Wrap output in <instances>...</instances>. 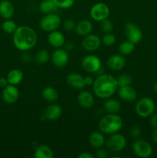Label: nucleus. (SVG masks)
Returning <instances> with one entry per match:
<instances>
[{"label": "nucleus", "mask_w": 157, "mask_h": 158, "mask_svg": "<svg viewBox=\"0 0 157 158\" xmlns=\"http://www.w3.org/2000/svg\"><path fill=\"white\" fill-rule=\"evenodd\" d=\"M132 152L136 157L140 158H148L151 157L153 149L150 143L143 139H137L132 145Z\"/></svg>", "instance_id": "7"}, {"label": "nucleus", "mask_w": 157, "mask_h": 158, "mask_svg": "<svg viewBox=\"0 0 157 158\" xmlns=\"http://www.w3.org/2000/svg\"><path fill=\"white\" fill-rule=\"evenodd\" d=\"M66 83L70 87L75 89H83L86 87L85 77L77 73H71L66 77Z\"/></svg>", "instance_id": "15"}, {"label": "nucleus", "mask_w": 157, "mask_h": 158, "mask_svg": "<svg viewBox=\"0 0 157 158\" xmlns=\"http://www.w3.org/2000/svg\"><path fill=\"white\" fill-rule=\"evenodd\" d=\"M19 97V90L15 85L8 84L3 88L2 93V98L6 104H13L18 100Z\"/></svg>", "instance_id": "12"}, {"label": "nucleus", "mask_w": 157, "mask_h": 158, "mask_svg": "<svg viewBox=\"0 0 157 158\" xmlns=\"http://www.w3.org/2000/svg\"><path fill=\"white\" fill-rule=\"evenodd\" d=\"M47 40L50 46L55 48V49L62 47L65 43H66L65 35H63L62 32L58 31V29L49 32V35H48Z\"/></svg>", "instance_id": "18"}, {"label": "nucleus", "mask_w": 157, "mask_h": 158, "mask_svg": "<svg viewBox=\"0 0 157 158\" xmlns=\"http://www.w3.org/2000/svg\"><path fill=\"white\" fill-rule=\"evenodd\" d=\"M129 135L132 138L138 139L141 135V129L138 126H132L129 129Z\"/></svg>", "instance_id": "35"}, {"label": "nucleus", "mask_w": 157, "mask_h": 158, "mask_svg": "<svg viewBox=\"0 0 157 158\" xmlns=\"http://www.w3.org/2000/svg\"><path fill=\"white\" fill-rule=\"evenodd\" d=\"M155 109H157V105H156V106H155Z\"/></svg>", "instance_id": "46"}, {"label": "nucleus", "mask_w": 157, "mask_h": 158, "mask_svg": "<svg viewBox=\"0 0 157 158\" xmlns=\"http://www.w3.org/2000/svg\"><path fill=\"white\" fill-rule=\"evenodd\" d=\"M107 149L114 153H119L126 148L127 141L123 134L115 133L109 135L106 140Z\"/></svg>", "instance_id": "5"}, {"label": "nucleus", "mask_w": 157, "mask_h": 158, "mask_svg": "<svg viewBox=\"0 0 157 158\" xmlns=\"http://www.w3.org/2000/svg\"><path fill=\"white\" fill-rule=\"evenodd\" d=\"M23 77H24V74L21 69H13L9 71L6 78L9 82V84L17 86L22 81Z\"/></svg>", "instance_id": "24"}, {"label": "nucleus", "mask_w": 157, "mask_h": 158, "mask_svg": "<svg viewBox=\"0 0 157 158\" xmlns=\"http://www.w3.org/2000/svg\"><path fill=\"white\" fill-rule=\"evenodd\" d=\"M89 14L94 21L100 23L109 18L110 15V9L106 3L97 2L92 6Z\"/></svg>", "instance_id": "8"}, {"label": "nucleus", "mask_w": 157, "mask_h": 158, "mask_svg": "<svg viewBox=\"0 0 157 158\" xmlns=\"http://www.w3.org/2000/svg\"><path fill=\"white\" fill-rule=\"evenodd\" d=\"M116 81L119 87V86H131L132 82H133V79H132V76L129 75V74L123 73L116 77Z\"/></svg>", "instance_id": "31"}, {"label": "nucleus", "mask_w": 157, "mask_h": 158, "mask_svg": "<svg viewBox=\"0 0 157 158\" xmlns=\"http://www.w3.org/2000/svg\"><path fill=\"white\" fill-rule=\"evenodd\" d=\"M78 158H95V155L88 152V151H84V152H81L78 154Z\"/></svg>", "instance_id": "39"}, {"label": "nucleus", "mask_w": 157, "mask_h": 158, "mask_svg": "<svg viewBox=\"0 0 157 158\" xmlns=\"http://www.w3.org/2000/svg\"><path fill=\"white\" fill-rule=\"evenodd\" d=\"M62 114V109L61 106L56 103H52L46 107L44 112V117L50 121L57 120Z\"/></svg>", "instance_id": "19"}, {"label": "nucleus", "mask_w": 157, "mask_h": 158, "mask_svg": "<svg viewBox=\"0 0 157 158\" xmlns=\"http://www.w3.org/2000/svg\"><path fill=\"white\" fill-rule=\"evenodd\" d=\"M15 13V7L9 0H2L0 2V16L4 19H12Z\"/></svg>", "instance_id": "21"}, {"label": "nucleus", "mask_w": 157, "mask_h": 158, "mask_svg": "<svg viewBox=\"0 0 157 158\" xmlns=\"http://www.w3.org/2000/svg\"><path fill=\"white\" fill-rule=\"evenodd\" d=\"M38 40L37 33L32 27L28 26H18L12 34V42L18 50L28 52L35 47Z\"/></svg>", "instance_id": "1"}, {"label": "nucleus", "mask_w": 157, "mask_h": 158, "mask_svg": "<svg viewBox=\"0 0 157 158\" xmlns=\"http://www.w3.org/2000/svg\"><path fill=\"white\" fill-rule=\"evenodd\" d=\"M34 157L35 158H52L53 152L48 145L40 144L35 150Z\"/></svg>", "instance_id": "27"}, {"label": "nucleus", "mask_w": 157, "mask_h": 158, "mask_svg": "<svg viewBox=\"0 0 157 158\" xmlns=\"http://www.w3.org/2000/svg\"><path fill=\"white\" fill-rule=\"evenodd\" d=\"M8 84H9V82H8L7 78H5V77H0V87L3 89V88L6 87Z\"/></svg>", "instance_id": "41"}, {"label": "nucleus", "mask_w": 157, "mask_h": 158, "mask_svg": "<svg viewBox=\"0 0 157 158\" xmlns=\"http://www.w3.org/2000/svg\"><path fill=\"white\" fill-rule=\"evenodd\" d=\"M42 97L49 103H54L58 98V93L56 89L52 86H46L42 91Z\"/></svg>", "instance_id": "26"}, {"label": "nucleus", "mask_w": 157, "mask_h": 158, "mask_svg": "<svg viewBox=\"0 0 157 158\" xmlns=\"http://www.w3.org/2000/svg\"><path fill=\"white\" fill-rule=\"evenodd\" d=\"M101 44V39L98 35L92 33L84 36L82 41V46L87 52H95L98 50Z\"/></svg>", "instance_id": "13"}, {"label": "nucleus", "mask_w": 157, "mask_h": 158, "mask_svg": "<svg viewBox=\"0 0 157 158\" xmlns=\"http://www.w3.org/2000/svg\"><path fill=\"white\" fill-rule=\"evenodd\" d=\"M77 102L81 107L89 109L95 103V97L89 91L83 90L77 96Z\"/></svg>", "instance_id": "17"}, {"label": "nucleus", "mask_w": 157, "mask_h": 158, "mask_svg": "<svg viewBox=\"0 0 157 158\" xmlns=\"http://www.w3.org/2000/svg\"><path fill=\"white\" fill-rule=\"evenodd\" d=\"M50 60L52 64L58 68H63L67 65L69 60L68 51L62 48H57L51 54Z\"/></svg>", "instance_id": "11"}, {"label": "nucleus", "mask_w": 157, "mask_h": 158, "mask_svg": "<svg viewBox=\"0 0 157 158\" xmlns=\"http://www.w3.org/2000/svg\"><path fill=\"white\" fill-rule=\"evenodd\" d=\"M94 81H95V80L93 79V77H90V76H87V77H85V83H86V86H92Z\"/></svg>", "instance_id": "40"}, {"label": "nucleus", "mask_w": 157, "mask_h": 158, "mask_svg": "<svg viewBox=\"0 0 157 158\" xmlns=\"http://www.w3.org/2000/svg\"><path fill=\"white\" fill-rule=\"evenodd\" d=\"M104 110L107 114H118L122 108V104L118 100L114 98L106 99L103 105Z\"/></svg>", "instance_id": "23"}, {"label": "nucleus", "mask_w": 157, "mask_h": 158, "mask_svg": "<svg viewBox=\"0 0 157 158\" xmlns=\"http://www.w3.org/2000/svg\"><path fill=\"white\" fill-rule=\"evenodd\" d=\"M88 141L92 148L97 149V148L104 146V144L106 143V139L102 132L94 131V132L91 133L90 135L89 136Z\"/></svg>", "instance_id": "22"}, {"label": "nucleus", "mask_w": 157, "mask_h": 158, "mask_svg": "<svg viewBox=\"0 0 157 158\" xmlns=\"http://www.w3.org/2000/svg\"><path fill=\"white\" fill-rule=\"evenodd\" d=\"M155 102L149 97H144L140 98L135 103V110L137 115L142 118L149 117L155 110Z\"/></svg>", "instance_id": "4"}, {"label": "nucleus", "mask_w": 157, "mask_h": 158, "mask_svg": "<svg viewBox=\"0 0 157 158\" xmlns=\"http://www.w3.org/2000/svg\"><path fill=\"white\" fill-rule=\"evenodd\" d=\"M64 46H66V50H72V49H74V45L71 43H65Z\"/></svg>", "instance_id": "44"}, {"label": "nucleus", "mask_w": 157, "mask_h": 158, "mask_svg": "<svg viewBox=\"0 0 157 158\" xmlns=\"http://www.w3.org/2000/svg\"><path fill=\"white\" fill-rule=\"evenodd\" d=\"M17 25L15 21L12 20L11 19H5V21L2 25V29L7 34H13L17 29Z\"/></svg>", "instance_id": "30"}, {"label": "nucleus", "mask_w": 157, "mask_h": 158, "mask_svg": "<svg viewBox=\"0 0 157 158\" xmlns=\"http://www.w3.org/2000/svg\"><path fill=\"white\" fill-rule=\"evenodd\" d=\"M100 27H101L102 32H105V33H109V32H112V31L114 29V25L111 20L109 19L103 20V21L100 22Z\"/></svg>", "instance_id": "33"}, {"label": "nucleus", "mask_w": 157, "mask_h": 158, "mask_svg": "<svg viewBox=\"0 0 157 158\" xmlns=\"http://www.w3.org/2000/svg\"><path fill=\"white\" fill-rule=\"evenodd\" d=\"M125 34L128 40L133 43L134 44H138L143 40V32L137 25L134 23L129 22L126 23L124 27Z\"/></svg>", "instance_id": "10"}, {"label": "nucleus", "mask_w": 157, "mask_h": 158, "mask_svg": "<svg viewBox=\"0 0 157 158\" xmlns=\"http://www.w3.org/2000/svg\"><path fill=\"white\" fill-rule=\"evenodd\" d=\"M149 117H150V120H149L150 126L154 129L157 128V113H154Z\"/></svg>", "instance_id": "38"}, {"label": "nucleus", "mask_w": 157, "mask_h": 158, "mask_svg": "<svg viewBox=\"0 0 157 158\" xmlns=\"http://www.w3.org/2000/svg\"><path fill=\"white\" fill-rule=\"evenodd\" d=\"M22 60L24 62H29L31 60V57L29 53H27V52H23L22 55Z\"/></svg>", "instance_id": "42"}, {"label": "nucleus", "mask_w": 157, "mask_h": 158, "mask_svg": "<svg viewBox=\"0 0 157 158\" xmlns=\"http://www.w3.org/2000/svg\"><path fill=\"white\" fill-rule=\"evenodd\" d=\"M50 57L51 55L46 49H40L35 55V60L38 64L43 65L48 63V61L50 60Z\"/></svg>", "instance_id": "29"}, {"label": "nucleus", "mask_w": 157, "mask_h": 158, "mask_svg": "<svg viewBox=\"0 0 157 158\" xmlns=\"http://www.w3.org/2000/svg\"><path fill=\"white\" fill-rule=\"evenodd\" d=\"M117 93L120 99L126 102H133L137 98V92L131 86H119L117 89Z\"/></svg>", "instance_id": "16"}, {"label": "nucleus", "mask_w": 157, "mask_h": 158, "mask_svg": "<svg viewBox=\"0 0 157 158\" xmlns=\"http://www.w3.org/2000/svg\"><path fill=\"white\" fill-rule=\"evenodd\" d=\"M53 1L57 7L62 9H70L75 3V0H53Z\"/></svg>", "instance_id": "34"}, {"label": "nucleus", "mask_w": 157, "mask_h": 158, "mask_svg": "<svg viewBox=\"0 0 157 158\" xmlns=\"http://www.w3.org/2000/svg\"><path fill=\"white\" fill-rule=\"evenodd\" d=\"M118 50L119 54L123 56H129L135 50V44L129 40H125L119 46Z\"/></svg>", "instance_id": "28"}, {"label": "nucleus", "mask_w": 157, "mask_h": 158, "mask_svg": "<svg viewBox=\"0 0 157 158\" xmlns=\"http://www.w3.org/2000/svg\"><path fill=\"white\" fill-rule=\"evenodd\" d=\"M152 140L154 141V143H155V144H157V128H155V129L154 130L153 133H152Z\"/></svg>", "instance_id": "43"}, {"label": "nucleus", "mask_w": 157, "mask_h": 158, "mask_svg": "<svg viewBox=\"0 0 157 158\" xmlns=\"http://www.w3.org/2000/svg\"><path fill=\"white\" fill-rule=\"evenodd\" d=\"M101 40L102 43H103L104 46H112L115 44L116 38H115V36L112 33V32H109V33H105V35H103V37L101 39Z\"/></svg>", "instance_id": "32"}, {"label": "nucleus", "mask_w": 157, "mask_h": 158, "mask_svg": "<svg viewBox=\"0 0 157 158\" xmlns=\"http://www.w3.org/2000/svg\"><path fill=\"white\" fill-rule=\"evenodd\" d=\"M82 68L89 73H96L99 69L102 67L100 59L97 56L87 55L83 59L81 62Z\"/></svg>", "instance_id": "9"}, {"label": "nucleus", "mask_w": 157, "mask_h": 158, "mask_svg": "<svg viewBox=\"0 0 157 158\" xmlns=\"http://www.w3.org/2000/svg\"><path fill=\"white\" fill-rule=\"evenodd\" d=\"M118 87L116 78L107 73L98 75L92 85L95 95L103 100L112 97L117 92Z\"/></svg>", "instance_id": "2"}, {"label": "nucleus", "mask_w": 157, "mask_h": 158, "mask_svg": "<svg viewBox=\"0 0 157 158\" xmlns=\"http://www.w3.org/2000/svg\"><path fill=\"white\" fill-rule=\"evenodd\" d=\"M108 150L104 148L103 147L99 148H97L96 151H95V157L97 158H106L108 157Z\"/></svg>", "instance_id": "37"}, {"label": "nucleus", "mask_w": 157, "mask_h": 158, "mask_svg": "<svg viewBox=\"0 0 157 158\" xmlns=\"http://www.w3.org/2000/svg\"><path fill=\"white\" fill-rule=\"evenodd\" d=\"M75 26H76V23H75L74 20L71 19H68L65 20L64 23H63V28L66 31L75 30Z\"/></svg>", "instance_id": "36"}, {"label": "nucleus", "mask_w": 157, "mask_h": 158, "mask_svg": "<svg viewBox=\"0 0 157 158\" xmlns=\"http://www.w3.org/2000/svg\"><path fill=\"white\" fill-rule=\"evenodd\" d=\"M38 8H39L40 12L42 13L45 14V15L55 13L58 9L56 5L55 4L53 0H42L40 2Z\"/></svg>", "instance_id": "25"}, {"label": "nucleus", "mask_w": 157, "mask_h": 158, "mask_svg": "<svg viewBox=\"0 0 157 158\" xmlns=\"http://www.w3.org/2000/svg\"><path fill=\"white\" fill-rule=\"evenodd\" d=\"M153 91L155 94H157V81L153 85Z\"/></svg>", "instance_id": "45"}, {"label": "nucleus", "mask_w": 157, "mask_h": 158, "mask_svg": "<svg viewBox=\"0 0 157 158\" xmlns=\"http://www.w3.org/2000/svg\"><path fill=\"white\" fill-rule=\"evenodd\" d=\"M126 60L124 56L121 54H114L109 56L106 61L108 67L113 71H119L125 67Z\"/></svg>", "instance_id": "14"}, {"label": "nucleus", "mask_w": 157, "mask_h": 158, "mask_svg": "<svg viewBox=\"0 0 157 158\" xmlns=\"http://www.w3.org/2000/svg\"><path fill=\"white\" fill-rule=\"evenodd\" d=\"M123 126V120L120 116L115 114H108L99 123V127L103 134H110L118 133Z\"/></svg>", "instance_id": "3"}, {"label": "nucleus", "mask_w": 157, "mask_h": 158, "mask_svg": "<svg viewBox=\"0 0 157 158\" xmlns=\"http://www.w3.org/2000/svg\"><path fill=\"white\" fill-rule=\"evenodd\" d=\"M61 19L56 13L46 14L39 22V27L45 32H52L58 29L61 26Z\"/></svg>", "instance_id": "6"}, {"label": "nucleus", "mask_w": 157, "mask_h": 158, "mask_svg": "<svg viewBox=\"0 0 157 158\" xmlns=\"http://www.w3.org/2000/svg\"><path fill=\"white\" fill-rule=\"evenodd\" d=\"M93 30V25L88 19H83L78 22L75 26V31L80 36H86L92 33Z\"/></svg>", "instance_id": "20"}]
</instances>
